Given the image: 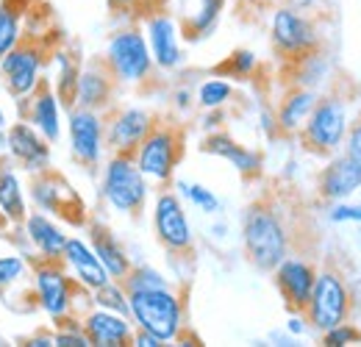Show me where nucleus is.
I'll list each match as a JSON object with an SVG mask.
<instances>
[{
	"instance_id": "nucleus-1",
	"label": "nucleus",
	"mask_w": 361,
	"mask_h": 347,
	"mask_svg": "<svg viewBox=\"0 0 361 347\" xmlns=\"http://www.w3.org/2000/svg\"><path fill=\"white\" fill-rule=\"evenodd\" d=\"M242 248L247 261L262 272H272L289 256L292 236L278 206L267 200H256L247 206L242 217Z\"/></svg>"
},
{
	"instance_id": "nucleus-2",
	"label": "nucleus",
	"mask_w": 361,
	"mask_h": 347,
	"mask_svg": "<svg viewBox=\"0 0 361 347\" xmlns=\"http://www.w3.org/2000/svg\"><path fill=\"white\" fill-rule=\"evenodd\" d=\"M128 311L134 328L153 334L164 345L180 342L186 334V303L178 289H173V284L128 292Z\"/></svg>"
},
{
	"instance_id": "nucleus-3",
	"label": "nucleus",
	"mask_w": 361,
	"mask_h": 347,
	"mask_svg": "<svg viewBox=\"0 0 361 347\" xmlns=\"http://www.w3.org/2000/svg\"><path fill=\"white\" fill-rule=\"evenodd\" d=\"M31 289L37 308L45 314L53 325H61L73 317H81L78 298L90 289L78 286V281L70 275V269L61 259H34L31 261Z\"/></svg>"
},
{
	"instance_id": "nucleus-4",
	"label": "nucleus",
	"mask_w": 361,
	"mask_h": 347,
	"mask_svg": "<svg viewBox=\"0 0 361 347\" xmlns=\"http://www.w3.org/2000/svg\"><path fill=\"white\" fill-rule=\"evenodd\" d=\"M350 128L348 120V95L339 87H334L325 95H317V103L309 114V120L303 123V128L298 133L300 145L306 153L319 156V159H331L342 145Z\"/></svg>"
},
{
	"instance_id": "nucleus-5",
	"label": "nucleus",
	"mask_w": 361,
	"mask_h": 347,
	"mask_svg": "<svg viewBox=\"0 0 361 347\" xmlns=\"http://www.w3.org/2000/svg\"><path fill=\"white\" fill-rule=\"evenodd\" d=\"M270 44L283 64H295L317 50H322V31L314 14L278 3L270 8Z\"/></svg>"
},
{
	"instance_id": "nucleus-6",
	"label": "nucleus",
	"mask_w": 361,
	"mask_h": 347,
	"mask_svg": "<svg viewBox=\"0 0 361 347\" xmlns=\"http://www.w3.org/2000/svg\"><path fill=\"white\" fill-rule=\"evenodd\" d=\"M100 197L103 203L126 217H139L150 197V181L136 167L134 156L111 153L100 175Z\"/></svg>"
},
{
	"instance_id": "nucleus-7",
	"label": "nucleus",
	"mask_w": 361,
	"mask_h": 347,
	"mask_svg": "<svg viewBox=\"0 0 361 347\" xmlns=\"http://www.w3.org/2000/svg\"><path fill=\"white\" fill-rule=\"evenodd\" d=\"M183 145H186V133L178 123L156 117L153 128L145 133V139L134 150L136 167L142 170L147 181L167 186V183H173L176 167L183 159Z\"/></svg>"
},
{
	"instance_id": "nucleus-8",
	"label": "nucleus",
	"mask_w": 361,
	"mask_h": 347,
	"mask_svg": "<svg viewBox=\"0 0 361 347\" xmlns=\"http://www.w3.org/2000/svg\"><path fill=\"white\" fill-rule=\"evenodd\" d=\"M28 203H34V209L45 212L50 217H56L61 225H73V228H87V203L78 195V189L59 173V170H42L34 173L28 181Z\"/></svg>"
},
{
	"instance_id": "nucleus-9",
	"label": "nucleus",
	"mask_w": 361,
	"mask_h": 347,
	"mask_svg": "<svg viewBox=\"0 0 361 347\" xmlns=\"http://www.w3.org/2000/svg\"><path fill=\"white\" fill-rule=\"evenodd\" d=\"M103 64L109 67V73L114 75V81L120 87H134V84H145L153 73V56L145 39V31L139 25H126L117 28L103 50Z\"/></svg>"
},
{
	"instance_id": "nucleus-10",
	"label": "nucleus",
	"mask_w": 361,
	"mask_h": 347,
	"mask_svg": "<svg viewBox=\"0 0 361 347\" xmlns=\"http://www.w3.org/2000/svg\"><path fill=\"white\" fill-rule=\"evenodd\" d=\"M303 317L319 334L348 322V317H350V289H348L345 278L336 269H317L314 289H312V298H309Z\"/></svg>"
},
{
	"instance_id": "nucleus-11",
	"label": "nucleus",
	"mask_w": 361,
	"mask_h": 347,
	"mask_svg": "<svg viewBox=\"0 0 361 347\" xmlns=\"http://www.w3.org/2000/svg\"><path fill=\"white\" fill-rule=\"evenodd\" d=\"M153 231L159 245L173 256H192L195 253V233L183 203L173 189H161L153 200Z\"/></svg>"
},
{
	"instance_id": "nucleus-12",
	"label": "nucleus",
	"mask_w": 361,
	"mask_h": 347,
	"mask_svg": "<svg viewBox=\"0 0 361 347\" xmlns=\"http://www.w3.org/2000/svg\"><path fill=\"white\" fill-rule=\"evenodd\" d=\"M0 78L14 100L28 97L45 78V50L37 42L23 39L0 59Z\"/></svg>"
},
{
	"instance_id": "nucleus-13",
	"label": "nucleus",
	"mask_w": 361,
	"mask_h": 347,
	"mask_svg": "<svg viewBox=\"0 0 361 347\" xmlns=\"http://www.w3.org/2000/svg\"><path fill=\"white\" fill-rule=\"evenodd\" d=\"M67 142H70L73 159L81 167L97 170L103 162V150H106L103 114L92 109H81V106L67 109Z\"/></svg>"
},
{
	"instance_id": "nucleus-14",
	"label": "nucleus",
	"mask_w": 361,
	"mask_h": 347,
	"mask_svg": "<svg viewBox=\"0 0 361 347\" xmlns=\"http://www.w3.org/2000/svg\"><path fill=\"white\" fill-rule=\"evenodd\" d=\"M153 123H156V114L142 106H111L103 114L106 147L111 153L134 156V150L145 139V133L153 128Z\"/></svg>"
},
{
	"instance_id": "nucleus-15",
	"label": "nucleus",
	"mask_w": 361,
	"mask_h": 347,
	"mask_svg": "<svg viewBox=\"0 0 361 347\" xmlns=\"http://www.w3.org/2000/svg\"><path fill=\"white\" fill-rule=\"evenodd\" d=\"M6 153L23 170L34 175L53 167V145L28 120H14L6 128Z\"/></svg>"
},
{
	"instance_id": "nucleus-16",
	"label": "nucleus",
	"mask_w": 361,
	"mask_h": 347,
	"mask_svg": "<svg viewBox=\"0 0 361 347\" xmlns=\"http://www.w3.org/2000/svg\"><path fill=\"white\" fill-rule=\"evenodd\" d=\"M61 109L64 106L50 84V78H42V84L28 97H17V120H28L50 145H59L61 139V126H64Z\"/></svg>"
},
{
	"instance_id": "nucleus-17",
	"label": "nucleus",
	"mask_w": 361,
	"mask_h": 347,
	"mask_svg": "<svg viewBox=\"0 0 361 347\" xmlns=\"http://www.w3.org/2000/svg\"><path fill=\"white\" fill-rule=\"evenodd\" d=\"M145 39L150 47V56H153V64L159 70H178L183 64V50H180V28L178 20L159 8L153 14H147L145 20Z\"/></svg>"
},
{
	"instance_id": "nucleus-18",
	"label": "nucleus",
	"mask_w": 361,
	"mask_h": 347,
	"mask_svg": "<svg viewBox=\"0 0 361 347\" xmlns=\"http://www.w3.org/2000/svg\"><path fill=\"white\" fill-rule=\"evenodd\" d=\"M314 278H317V267L309 259H300V256H286L275 269H272V281L283 298V305L292 311V314H303L309 298H312V289H314Z\"/></svg>"
},
{
	"instance_id": "nucleus-19",
	"label": "nucleus",
	"mask_w": 361,
	"mask_h": 347,
	"mask_svg": "<svg viewBox=\"0 0 361 347\" xmlns=\"http://www.w3.org/2000/svg\"><path fill=\"white\" fill-rule=\"evenodd\" d=\"M20 231H23V239H25V250H28V259H61L64 253V245H67V233H64V225L56 217H50L45 212H28L25 219L20 222Z\"/></svg>"
},
{
	"instance_id": "nucleus-20",
	"label": "nucleus",
	"mask_w": 361,
	"mask_h": 347,
	"mask_svg": "<svg viewBox=\"0 0 361 347\" xmlns=\"http://www.w3.org/2000/svg\"><path fill=\"white\" fill-rule=\"evenodd\" d=\"M120 84L114 81V75L109 73V67L103 64V59H92L87 64H81V75H78V87H75V103L81 109H92L106 114L114 106Z\"/></svg>"
},
{
	"instance_id": "nucleus-21",
	"label": "nucleus",
	"mask_w": 361,
	"mask_h": 347,
	"mask_svg": "<svg viewBox=\"0 0 361 347\" xmlns=\"http://www.w3.org/2000/svg\"><path fill=\"white\" fill-rule=\"evenodd\" d=\"M78 319L87 342L94 347H126L134 339V322L123 314L90 305Z\"/></svg>"
},
{
	"instance_id": "nucleus-22",
	"label": "nucleus",
	"mask_w": 361,
	"mask_h": 347,
	"mask_svg": "<svg viewBox=\"0 0 361 347\" xmlns=\"http://www.w3.org/2000/svg\"><path fill=\"white\" fill-rule=\"evenodd\" d=\"M200 150L209 153V156L226 159L228 164L242 175L245 181H256V178H262V173H264V156L259 150H253V147H245L242 142H236L226 130H212L200 142Z\"/></svg>"
},
{
	"instance_id": "nucleus-23",
	"label": "nucleus",
	"mask_w": 361,
	"mask_h": 347,
	"mask_svg": "<svg viewBox=\"0 0 361 347\" xmlns=\"http://www.w3.org/2000/svg\"><path fill=\"white\" fill-rule=\"evenodd\" d=\"M361 189V167L350 156H334L317 175V195L325 203H336Z\"/></svg>"
},
{
	"instance_id": "nucleus-24",
	"label": "nucleus",
	"mask_w": 361,
	"mask_h": 347,
	"mask_svg": "<svg viewBox=\"0 0 361 347\" xmlns=\"http://www.w3.org/2000/svg\"><path fill=\"white\" fill-rule=\"evenodd\" d=\"M61 264L70 269V275L78 281V286L94 292L97 286L109 284V272L106 267L100 264V259L94 256L90 239H81V236H67V245H64V253H61Z\"/></svg>"
},
{
	"instance_id": "nucleus-25",
	"label": "nucleus",
	"mask_w": 361,
	"mask_h": 347,
	"mask_svg": "<svg viewBox=\"0 0 361 347\" xmlns=\"http://www.w3.org/2000/svg\"><path fill=\"white\" fill-rule=\"evenodd\" d=\"M87 236H90V245L92 250H94V256L106 267L109 278L111 281H123L131 272L134 264H131L128 250L123 248V242L114 236V231L106 222H100V219H90L87 222Z\"/></svg>"
},
{
	"instance_id": "nucleus-26",
	"label": "nucleus",
	"mask_w": 361,
	"mask_h": 347,
	"mask_svg": "<svg viewBox=\"0 0 361 347\" xmlns=\"http://www.w3.org/2000/svg\"><path fill=\"white\" fill-rule=\"evenodd\" d=\"M317 103V89L306 87H292L283 92L278 109H275V123H278V133L281 136H298L303 123L309 120L312 109Z\"/></svg>"
},
{
	"instance_id": "nucleus-27",
	"label": "nucleus",
	"mask_w": 361,
	"mask_h": 347,
	"mask_svg": "<svg viewBox=\"0 0 361 347\" xmlns=\"http://www.w3.org/2000/svg\"><path fill=\"white\" fill-rule=\"evenodd\" d=\"M0 212L11 225H20L25 219V214L31 212L28 189L20 178V167L8 156L0 159Z\"/></svg>"
},
{
	"instance_id": "nucleus-28",
	"label": "nucleus",
	"mask_w": 361,
	"mask_h": 347,
	"mask_svg": "<svg viewBox=\"0 0 361 347\" xmlns=\"http://www.w3.org/2000/svg\"><path fill=\"white\" fill-rule=\"evenodd\" d=\"M226 3L228 0H197L195 11H189L178 23L180 37L186 42H203V39H209L217 31V25H220V17L226 11Z\"/></svg>"
},
{
	"instance_id": "nucleus-29",
	"label": "nucleus",
	"mask_w": 361,
	"mask_h": 347,
	"mask_svg": "<svg viewBox=\"0 0 361 347\" xmlns=\"http://www.w3.org/2000/svg\"><path fill=\"white\" fill-rule=\"evenodd\" d=\"M53 67H56V78L50 84L56 89L61 106L64 109H73L78 75H81V56H73L70 50H53Z\"/></svg>"
},
{
	"instance_id": "nucleus-30",
	"label": "nucleus",
	"mask_w": 361,
	"mask_h": 347,
	"mask_svg": "<svg viewBox=\"0 0 361 347\" xmlns=\"http://www.w3.org/2000/svg\"><path fill=\"white\" fill-rule=\"evenodd\" d=\"M28 284H31V259L25 253L14 250V253L0 256V298L3 300Z\"/></svg>"
},
{
	"instance_id": "nucleus-31",
	"label": "nucleus",
	"mask_w": 361,
	"mask_h": 347,
	"mask_svg": "<svg viewBox=\"0 0 361 347\" xmlns=\"http://www.w3.org/2000/svg\"><path fill=\"white\" fill-rule=\"evenodd\" d=\"M25 39L23 6L17 0H0V59Z\"/></svg>"
},
{
	"instance_id": "nucleus-32",
	"label": "nucleus",
	"mask_w": 361,
	"mask_h": 347,
	"mask_svg": "<svg viewBox=\"0 0 361 347\" xmlns=\"http://www.w3.org/2000/svg\"><path fill=\"white\" fill-rule=\"evenodd\" d=\"M256 67H259L256 53L247 50V47H239V50H233V53L228 56L223 64L214 67V75H220V78H236V81H247V78L256 73Z\"/></svg>"
},
{
	"instance_id": "nucleus-33",
	"label": "nucleus",
	"mask_w": 361,
	"mask_h": 347,
	"mask_svg": "<svg viewBox=\"0 0 361 347\" xmlns=\"http://www.w3.org/2000/svg\"><path fill=\"white\" fill-rule=\"evenodd\" d=\"M92 305L97 308H106V311H114V314H123L131 319V311H128V292L120 281H109L103 286H97L94 292H90Z\"/></svg>"
},
{
	"instance_id": "nucleus-34",
	"label": "nucleus",
	"mask_w": 361,
	"mask_h": 347,
	"mask_svg": "<svg viewBox=\"0 0 361 347\" xmlns=\"http://www.w3.org/2000/svg\"><path fill=\"white\" fill-rule=\"evenodd\" d=\"M233 97V84H228L226 78H209L197 89V106L212 111V109H223L228 100Z\"/></svg>"
},
{
	"instance_id": "nucleus-35",
	"label": "nucleus",
	"mask_w": 361,
	"mask_h": 347,
	"mask_svg": "<svg viewBox=\"0 0 361 347\" xmlns=\"http://www.w3.org/2000/svg\"><path fill=\"white\" fill-rule=\"evenodd\" d=\"M126 286V292H136V289H156V286H170V281L150 264H139L131 267V272L120 281Z\"/></svg>"
},
{
	"instance_id": "nucleus-36",
	"label": "nucleus",
	"mask_w": 361,
	"mask_h": 347,
	"mask_svg": "<svg viewBox=\"0 0 361 347\" xmlns=\"http://www.w3.org/2000/svg\"><path fill=\"white\" fill-rule=\"evenodd\" d=\"M178 189L183 192V197L192 206H197V212H203V214H217L220 212V197L209 186H203V183H183L180 181Z\"/></svg>"
},
{
	"instance_id": "nucleus-37",
	"label": "nucleus",
	"mask_w": 361,
	"mask_h": 347,
	"mask_svg": "<svg viewBox=\"0 0 361 347\" xmlns=\"http://www.w3.org/2000/svg\"><path fill=\"white\" fill-rule=\"evenodd\" d=\"M353 342H361V328L356 325H348V322H342V325H336V328H331V331H325L322 334V345H353Z\"/></svg>"
},
{
	"instance_id": "nucleus-38",
	"label": "nucleus",
	"mask_w": 361,
	"mask_h": 347,
	"mask_svg": "<svg viewBox=\"0 0 361 347\" xmlns=\"http://www.w3.org/2000/svg\"><path fill=\"white\" fill-rule=\"evenodd\" d=\"M345 156H350L361 167V120H356V123L348 128V136H345Z\"/></svg>"
},
{
	"instance_id": "nucleus-39",
	"label": "nucleus",
	"mask_w": 361,
	"mask_h": 347,
	"mask_svg": "<svg viewBox=\"0 0 361 347\" xmlns=\"http://www.w3.org/2000/svg\"><path fill=\"white\" fill-rule=\"evenodd\" d=\"M331 219L334 222H361V206H334Z\"/></svg>"
},
{
	"instance_id": "nucleus-40",
	"label": "nucleus",
	"mask_w": 361,
	"mask_h": 347,
	"mask_svg": "<svg viewBox=\"0 0 361 347\" xmlns=\"http://www.w3.org/2000/svg\"><path fill=\"white\" fill-rule=\"evenodd\" d=\"M239 11H250V14H262L270 11L272 6H278V0H236Z\"/></svg>"
},
{
	"instance_id": "nucleus-41",
	"label": "nucleus",
	"mask_w": 361,
	"mask_h": 347,
	"mask_svg": "<svg viewBox=\"0 0 361 347\" xmlns=\"http://www.w3.org/2000/svg\"><path fill=\"white\" fill-rule=\"evenodd\" d=\"M131 345H136V347H161L164 342H161V339H156L153 334L142 331V328H134V339H131Z\"/></svg>"
},
{
	"instance_id": "nucleus-42",
	"label": "nucleus",
	"mask_w": 361,
	"mask_h": 347,
	"mask_svg": "<svg viewBox=\"0 0 361 347\" xmlns=\"http://www.w3.org/2000/svg\"><path fill=\"white\" fill-rule=\"evenodd\" d=\"M31 347H56V339H53V328L50 331H37L34 336L25 339Z\"/></svg>"
},
{
	"instance_id": "nucleus-43",
	"label": "nucleus",
	"mask_w": 361,
	"mask_h": 347,
	"mask_svg": "<svg viewBox=\"0 0 361 347\" xmlns=\"http://www.w3.org/2000/svg\"><path fill=\"white\" fill-rule=\"evenodd\" d=\"M286 328H289V334H295V336H300V334H306V317L303 314H292L289 317V322H286Z\"/></svg>"
},
{
	"instance_id": "nucleus-44",
	"label": "nucleus",
	"mask_w": 361,
	"mask_h": 347,
	"mask_svg": "<svg viewBox=\"0 0 361 347\" xmlns=\"http://www.w3.org/2000/svg\"><path fill=\"white\" fill-rule=\"evenodd\" d=\"M176 106H178L180 111L192 109V92H189V89H178V92H176Z\"/></svg>"
},
{
	"instance_id": "nucleus-45",
	"label": "nucleus",
	"mask_w": 361,
	"mask_h": 347,
	"mask_svg": "<svg viewBox=\"0 0 361 347\" xmlns=\"http://www.w3.org/2000/svg\"><path fill=\"white\" fill-rule=\"evenodd\" d=\"M109 6L114 8V11H131L139 6V0H109Z\"/></svg>"
},
{
	"instance_id": "nucleus-46",
	"label": "nucleus",
	"mask_w": 361,
	"mask_h": 347,
	"mask_svg": "<svg viewBox=\"0 0 361 347\" xmlns=\"http://www.w3.org/2000/svg\"><path fill=\"white\" fill-rule=\"evenodd\" d=\"M286 3H289V6H295V8H306V11L317 6V0H286Z\"/></svg>"
},
{
	"instance_id": "nucleus-47",
	"label": "nucleus",
	"mask_w": 361,
	"mask_h": 347,
	"mask_svg": "<svg viewBox=\"0 0 361 347\" xmlns=\"http://www.w3.org/2000/svg\"><path fill=\"white\" fill-rule=\"evenodd\" d=\"M11 233V222L3 217V212H0V239H6Z\"/></svg>"
},
{
	"instance_id": "nucleus-48",
	"label": "nucleus",
	"mask_w": 361,
	"mask_h": 347,
	"mask_svg": "<svg viewBox=\"0 0 361 347\" xmlns=\"http://www.w3.org/2000/svg\"><path fill=\"white\" fill-rule=\"evenodd\" d=\"M226 222H220V225H214V228H212V233H214V236H226Z\"/></svg>"
},
{
	"instance_id": "nucleus-49",
	"label": "nucleus",
	"mask_w": 361,
	"mask_h": 347,
	"mask_svg": "<svg viewBox=\"0 0 361 347\" xmlns=\"http://www.w3.org/2000/svg\"><path fill=\"white\" fill-rule=\"evenodd\" d=\"M3 156H8V153H6V130H0V159H3Z\"/></svg>"
},
{
	"instance_id": "nucleus-50",
	"label": "nucleus",
	"mask_w": 361,
	"mask_h": 347,
	"mask_svg": "<svg viewBox=\"0 0 361 347\" xmlns=\"http://www.w3.org/2000/svg\"><path fill=\"white\" fill-rule=\"evenodd\" d=\"M6 128H8V114L0 109V130H6Z\"/></svg>"
}]
</instances>
